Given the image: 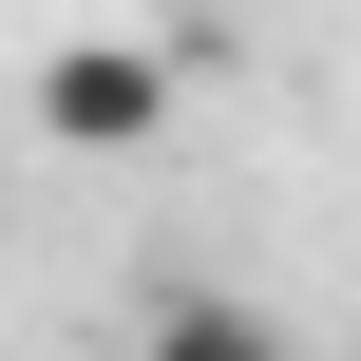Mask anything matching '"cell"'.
Masks as SVG:
<instances>
[{
	"label": "cell",
	"instance_id": "cell-1",
	"mask_svg": "<svg viewBox=\"0 0 361 361\" xmlns=\"http://www.w3.org/2000/svg\"><path fill=\"white\" fill-rule=\"evenodd\" d=\"M38 133L57 152H152L171 133V38H57L38 57Z\"/></svg>",
	"mask_w": 361,
	"mask_h": 361
},
{
	"label": "cell",
	"instance_id": "cell-2",
	"mask_svg": "<svg viewBox=\"0 0 361 361\" xmlns=\"http://www.w3.org/2000/svg\"><path fill=\"white\" fill-rule=\"evenodd\" d=\"M133 361H305V343H286L247 286H171V305L133 324Z\"/></svg>",
	"mask_w": 361,
	"mask_h": 361
}]
</instances>
